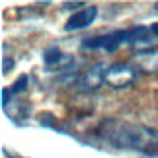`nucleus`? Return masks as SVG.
<instances>
[{
  "label": "nucleus",
  "instance_id": "1",
  "mask_svg": "<svg viewBox=\"0 0 158 158\" xmlns=\"http://www.w3.org/2000/svg\"><path fill=\"white\" fill-rule=\"evenodd\" d=\"M98 137L109 147L117 150H131V152H156L158 150V129L133 123L125 119L109 117L100 121Z\"/></svg>",
  "mask_w": 158,
  "mask_h": 158
},
{
  "label": "nucleus",
  "instance_id": "2",
  "mask_svg": "<svg viewBox=\"0 0 158 158\" xmlns=\"http://www.w3.org/2000/svg\"><path fill=\"white\" fill-rule=\"evenodd\" d=\"M144 31V26L129 27V29H115L104 35H96V37H86L82 41V49H102V51H117L123 45H133L135 41L141 37Z\"/></svg>",
  "mask_w": 158,
  "mask_h": 158
},
{
  "label": "nucleus",
  "instance_id": "3",
  "mask_svg": "<svg viewBox=\"0 0 158 158\" xmlns=\"http://www.w3.org/2000/svg\"><path fill=\"white\" fill-rule=\"evenodd\" d=\"M137 78V70L135 66L127 64V63H113L107 64L106 69V76H104V84H107L109 88H127L129 84L135 82Z\"/></svg>",
  "mask_w": 158,
  "mask_h": 158
},
{
  "label": "nucleus",
  "instance_id": "4",
  "mask_svg": "<svg viewBox=\"0 0 158 158\" xmlns=\"http://www.w3.org/2000/svg\"><path fill=\"white\" fill-rule=\"evenodd\" d=\"M106 69L107 66L104 63H96L90 69H86L82 74L76 76V86L80 90H96L104 84V76H106Z\"/></svg>",
  "mask_w": 158,
  "mask_h": 158
},
{
  "label": "nucleus",
  "instance_id": "5",
  "mask_svg": "<svg viewBox=\"0 0 158 158\" xmlns=\"http://www.w3.org/2000/svg\"><path fill=\"white\" fill-rule=\"evenodd\" d=\"M98 18V8L96 6H84L82 10L74 12L64 23V31H78L88 26H92L94 20Z\"/></svg>",
  "mask_w": 158,
  "mask_h": 158
},
{
  "label": "nucleus",
  "instance_id": "6",
  "mask_svg": "<svg viewBox=\"0 0 158 158\" xmlns=\"http://www.w3.org/2000/svg\"><path fill=\"white\" fill-rule=\"evenodd\" d=\"M43 63L45 66H49V69H60V66H66L69 63H72V57L70 55L63 53L60 49H57V47H49V49H45L43 53Z\"/></svg>",
  "mask_w": 158,
  "mask_h": 158
},
{
  "label": "nucleus",
  "instance_id": "7",
  "mask_svg": "<svg viewBox=\"0 0 158 158\" xmlns=\"http://www.w3.org/2000/svg\"><path fill=\"white\" fill-rule=\"evenodd\" d=\"M137 69L144 72H158V51H147V53H135Z\"/></svg>",
  "mask_w": 158,
  "mask_h": 158
},
{
  "label": "nucleus",
  "instance_id": "8",
  "mask_svg": "<svg viewBox=\"0 0 158 158\" xmlns=\"http://www.w3.org/2000/svg\"><path fill=\"white\" fill-rule=\"evenodd\" d=\"M27 82H29V78H27L26 74H22L14 84H12L10 88L2 90V106H4V107H8V104L16 98V96H20V94L26 92V90H27Z\"/></svg>",
  "mask_w": 158,
  "mask_h": 158
},
{
  "label": "nucleus",
  "instance_id": "9",
  "mask_svg": "<svg viewBox=\"0 0 158 158\" xmlns=\"http://www.w3.org/2000/svg\"><path fill=\"white\" fill-rule=\"evenodd\" d=\"M154 8H156V10H158V2H156V4H154Z\"/></svg>",
  "mask_w": 158,
  "mask_h": 158
}]
</instances>
